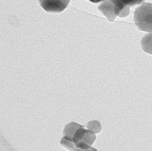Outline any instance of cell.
Instances as JSON below:
<instances>
[{"mask_svg": "<svg viewBox=\"0 0 152 151\" xmlns=\"http://www.w3.org/2000/svg\"><path fill=\"white\" fill-rule=\"evenodd\" d=\"M135 26L142 31L152 32V4L144 3L134 12Z\"/></svg>", "mask_w": 152, "mask_h": 151, "instance_id": "1", "label": "cell"}, {"mask_svg": "<svg viewBox=\"0 0 152 151\" xmlns=\"http://www.w3.org/2000/svg\"><path fill=\"white\" fill-rule=\"evenodd\" d=\"M98 10L101 12L109 21L112 22L116 19L117 16H119L123 9H121L118 5H116L112 0H106V1H104L102 4H100L98 7Z\"/></svg>", "mask_w": 152, "mask_h": 151, "instance_id": "2", "label": "cell"}, {"mask_svg": "<svg viewBox=\"0 0 152 151\" xmlns=\"http://www.w3.org/2000/svg\"><path fill=\"white\" fill-rule=\"evenodd\" d=\"M43 10L48 12H61L68 7L70 0H38Z\"/></svg>", "mask_w": 152, "mask_h": 151, "instance_id": "3", "label": "cell"}, {"mask_svg": "<svg viewBox=\"0 0 152 151\" xmlns=\"http://www.w3.org/2000/svg\"><path fill=\"white\" fill-rule=\"evenodd\" d=\"M141 45L142 50L145 51L146 53L152 55V32L142 37Z\"/></svg>", "mask_w": 152, "mask_h": 151, "instance_id": "4", "label": "cell"}, {"mask_svg": "<svg viewBox=\"0 0 152 151\" xmlns=\"http://www.w3.org/2000/svg\"><path fill=\"white\" fill-rule=\"evenodd\" d=\"M112 1L121 9H124L126 6L132 7V6L139 5L144 0H112Z\"/></svg>", "mask_w": 152, "mask_h": 151, "instance_id": "5", "label": "cell"}, {"mask_svg": "<svg viewBox=\"0 0 152 151\" xmlns=\"http://www.w3.org/2000/svg\"><path fill=\"white\" fill-rule=\"evenodd\" d=\"M87 127H88V129L93 131L94 133H99V132H101L102 130V125L100 124V122L98 121H91L88 123Z\"/></svg>", "mask_w": 152, "mask_h": 151, "instance_id": "6", "label": "cell"}, {"mask_svg": "<svg viewBox=\"0 0 152 151\" xmlns=\"http://www.w3.org/2000/svg\"><path fill=\"white\" fill-rule=\"evenodd\" d=\"M129 12H130V7L126 6V7L124 8L123 10L121 11L120 15H119V17H121V18H125V17H126L128 15H129Z\"/></svg>", "mask_w": 152, "mask_h": 151, "instance_id": "7", "label": "cell"}, {"mask_svg": "<svg viewBox=\"0 0 152 151\" xmlns=\"http://www.w3.org/2000/svg\"><path fill=\"white\" fill-rule=\"evenodd\" d=\"M88 1L92 2V3H99V2H103V1H106V0H88Z\"/></svg>", "mask_w": 152, "mask_h": 151, "instance_id": "8", "label": "cell"}]
</instances>
